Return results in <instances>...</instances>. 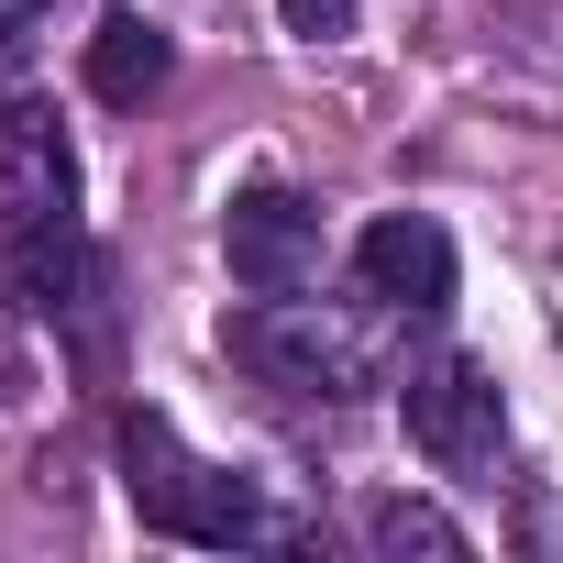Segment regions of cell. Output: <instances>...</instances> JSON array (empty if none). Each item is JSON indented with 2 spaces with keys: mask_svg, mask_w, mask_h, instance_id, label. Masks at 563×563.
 <instances>
[{
  "mask_svg": "<svg viewBox=\"0 0 563 563\" xmlns=\"http://www.w3.org/2000/svg\"><path fill=\"white\" fill-rule=\"evenodd\" d=\"M122 497H133V519H144L155 541H199V552L288 541V530L265 519V497H254L232 464H210V453L177 442L166 409H122Z\"/></svg>",
  "mask_w": 563,
  "mask_h": 563,
  "instance_id": "obj_1",
  "label": "cell"
},
{
  "mask_svg": "<svg viewBox=\"0 0 563 563\" xmlns=\"http://www.w3.org/2000/svg\"><path fill=\"white\" fill-rule=\"evenodd\" d=\"M221 343H232L243 376L288 387V398H354V387L376 376V332H365L354 310H321L310 288H299V299H254V310H232Z\"/></svg>",
  "mask_w": 563,
  "mask_h": 563,
  "instance_id": "obj_2",
  "label": "cell"
},
{
  "mask_svg": "<svg viewBox=\"0 0 563 563\" xmlns=\"http://www.w3.org/2000/svg\"><path fill=\"white\" fill-rule=\"evenodd\" d=\"M398 420H409V453H420L431 475H464V486H486L497 453H508V398H497V376H486L475 354L409 365V376H398Z\"/></svg>",
  "mask_w": 563,
  "mask_h": 563,
  "instance_id": "obj_3",
  "label": "cell"
},
{
  "mask_svg": "<svg viewBox=\"0 0 563 563\" xmlns=\"http://www.w3.org/2000/svg\"><path fill=\"white\" fill-rule=\"evenodd\" d=\"M221 265H232V288L243 299H299L321 288V210L299 188H243L221 210Z\"/></svg>",
  "mask_w": 563,
  "mask_h": 563,
  "instance_id": "obj_4",
  "label": "cell"
},
{
  "mask_svg": "<svg viewBox=\"0 0 563 563\" xmlns=\"http://www.w3.org/2000/svg\"><path fill=\"white\" fill-rule=\"evenodd\" d=\"M354 276H365V299L398 310V321H442L453 310V232L431 210H376L354 232Z\"/></svg>",
  "mask_w": 563,
  "mask_h": 563,
  "instance_id": "obj_5",
  "label": "cell"
},
{
  "mask_svg": "<svg viewBox=\"0 0 563 563\" xmlns=\"http://www.w3.org/2000/svg\"><path fill=\"white\" fill-rule=\"evenodd\" d=\"M0 299H12L23 321H89V299H100V254H89L78 210L12 221V232H0Z\"/></svg>",
  "mask_w": 563,
  "mask_h": 563,
  "instance_id": "obj_6",
  "label": "cell"
},
{
  "mask_svg": "<svg viewBox=\"0 0 563 563\" xmlns=\"http://www.w3.org/2000/svg\"><path fill=\"white\" fill-rule=\"evenodd\" d=\"M78 210V155L45 111H0V232L12 221H56Z\"/></svg>",
  "mask_w": 563,
  "mask_h": 563,
  "instance_id": "obj_7",
  "label": "cell"
},
{
  "mask_svg": "<svg viewBox=\"0 0 563 563\" xmlns=\"http://www.w3.org/2000/svg\"><path fill=\"white\" fill-rule=\"evenodd\" d=\"M166 67H177V45H166L144 12H111V23L89 34V100H111V111H133L144 89H166Z\"/></svg>",
  "mask_w": 563,
  "mask_h": 563,
  "instance_id": "obj_8",
  "label": "cell"
},
{
  "mask_svg": "<svg viewBox=\"0 0 563 563\" xmlns=\"http://www.w3.org/2000/svg\"><path fill=\"white\" fill-rule=\"evenodd\" d=\"M354 530H365V552H387V563H464V530H453L431 497H365Z\"/></svg>",
  "mask_w": 563,
  "mask_h": 563,
  "instance_id": "obj_9",
  "label": "cell"
},
{
  "mask_svg": "<svg viewBox=\"0 0 563 563\" xmlns=\"http://www.w3.org/2000/svg\"><path fill=\"white\" fill-rule=\"evenodd\" d=\"M276 12H288L299 45H343V34H354V0H276Z\"/></svg>",
  "mask_w": 563,
  "mask_h": 563,
  "instance_id": "obj_10",
  "label": "cell"
},
{
  "mask_svg": "<svg viewBox=\"0 0 563 563\" xmlns=\"http://www.w3.org/2000/svg\"><path fill=\"white\" fill-rule=\"evenodd\" d=\"M45 12H56V0H0V45H23V34H34Z\"/></svg>",
  "mask_w": 563,
  "mask_h": 563,
  "instance_id": "obj_11",
  "label": "cell"
}]
</instances>
